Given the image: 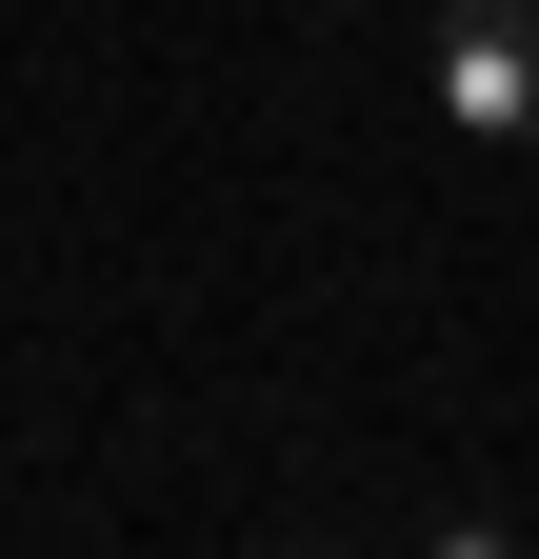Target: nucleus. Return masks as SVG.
Here are the masks:
<instances>
[{"mask_svg":"<svg viewBox=\"0 0 539 559\" xmlns=\"http://www.w3.org/2000/svg\"><path fill=\"white\" fill-rule=\"evenodd\" d=\"M420 100H440L459 140H539V0H440Z\"/></svg>","mask_w":539,"mask_h":559,"instance_id":"nucleus-1","label":"nucleus"}]
</instances>
